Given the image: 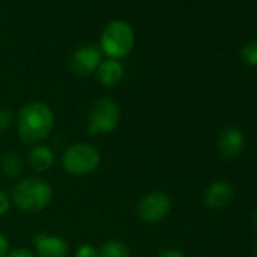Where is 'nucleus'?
Masks as SVG:
<instances>
[{
  "label": "nucleus",
  "mask_w": 257,
  "mask_h": 257,
  "mask_svg": "<svg viewBox=\"0 0 257 257\" xmlns=\"http://www.w3.org/2000/svg\"><path fill=\"white\" fill-rule=\"evenodd\" d=\"M23 159L16 152H7L0 158V170L10 179H17L23 173Z\"/></svg>",
  "instance_id": "13"
},
{
  "label": "nucleus",
  "mask_w": 257,
  "mask_h": 257,
  "mask_svg": "<svg viewBox=\"0 0 257 257\" xmlns=\"http://www.w3.org/2000/svg\"><path fill=\"white\" fill-rule=\"evenodd\" d=\"M121 118L119 106L109 97L97 98L88 115V132L91 135H106L113 132Z\"/></svg>",
  "instance_id": "5"
},
{
  "label": "nucleus",
  "mask_w": 257,
  "mask_h": 257,
  "mask_svg": "<svg viewBox=\"0 0 257 257\" xmlns=\"http://www.w3.org/2000/svg\"><path fill=\"white\" fill-rule=\"evenodd\" d=\"M135 46V34L132 26L122 22L113 20L101 32L100 49L110 59H119L127 56Z\"/></svg>",
  "instance_id": "3"
},
{
  "label": "nucleus",
  "mask_w": 257,
  "mask_h": 257,
  "mask_svg": "<svg viewBox=\"0 0 257 257\" xmlns=\"http://www.w3.org/2000/svg\"><path fill=\"white\" fill-rule=\"evenodd\" d=\"M10 207H11V198L8 197L7 192H4L2 189H0V216L8 213Z\"/></svg>",
  "instance_id": "18"
},
{
  "label": "nucleus",
  "mask_w": 257,
  "mask_h": 257,
  "mask_svg": "<svg viewBox=\"0 0 257 257\" xmlns=\"http://www.w3.org/2000/svg\"><path fill=\"white\" fill-rule=\"evenodd\" d=\"M251 222H252V227L257 230V209L252 212V218H251Z\"/></svg>",
  "instance_id": "22"
},
{
  "label": "nucleus",
  "mask_w": 257,
  "mask_h": 257,
  "mask_svg": "<svg viewBox=\"0 0 257 257\" xmlns=\"http://www.w3.org/2000/svg\"><path fill=\"white\" fill-rule=\"evenodd\" d=\"M252 257H257V242H255V245L252 246Z\"/></svg>",
  "instance_id": "23"
},
{
  "label": "nucleus",
  "mask_w": 257,
  "mask_h": 257,
  "mask_svg": "<svg viewBox=\"0 0 257 257\" xmlns=\"http://www.w3.org/2000/svg\"><path fill=\"white\" fill-rule=\"evenodd\" d=\"M13 119H14V115L10 109L0 107V134L8 131L13 124Z\"/></svg>",
  "instance_id": "16"
},
{
  "label": "nucleus",
  "mask_w": 257,
  "mask_h": 257,
  "mask_svg": "<svg viewBox=\"0 0 257 257\" xmlns=\"http://www.w3.org/2000/svg\"><path fill=\"white\" fill-rule=\"evenodd\" d=\"M245 146H246L245 134L242 132V128L236 125H228L222 128L216 140V149L219 155L227 161L237 159L243 153Z\"/></svg>",
  "instance_id": "7"
},
{
  "label": "nucleus",
  "mask_w": 257,
  "mask_h": 257,
  "mask_svg": "<svg viewBox=\"0 0 257 257\" xmlns=\"http://www.w3.org/2000/svg\"><path fill=\"white\" fill-rule=\"evenodd\" d=\"M173 209V200L168 194L162 191H153L146 194L138 206L137 213L140 219L146 224H159L168 218Z\"/></svg>",
  "instance_id": "6"
},
{
  "label": "nucleus",
  "mask_w": 257,
  "mask_h": 257,
  "mask_svg": "<svg viewBox=\"0 0 257 257\" xmlns=\"http://www.w3.org/2000/svg\"><path fill=\"white\" fill-rule=\"evenodd\" d=\"M101 62V52L97 46L79 47L70 58V68L77 76L92 74Z\"/></svg>",
  "instance_id": "9"
},
{
  "label": "nucleus",
  "mask_w": 257,
  "mask_h": 257,
  "mask_svg": "<svg viewBox=\"0 0 257 257\" xmlns=\"http://www.w3.org/2000/svg\"><path fill=\"white\" fill-rule=\"evenodd\" d=\"M28 162L31 168L37 173H46L49 171L55 164V155L50 147L47 146H34L32 150L28 155Z\"/></svg>",
  "instance_id": "12"
},
{
  "label": "nucleus",
  "mask_w": 257,
  "mask_h": 257,
  "mask_svg": "<svg viewBox=\"0 0 257 257\" xmlns=\"http://www.w3.org/2000/svg\"><path fill=\"white\" fill-rule=\"evenodd\" d=\"M7 257H37L34 252H31L29 249H25V248H17L14 251H10Z\"/></svg>",
  "instance_id": "19"
},
{
  "label": "nucleus",
  "mask_w": 257,
  "mask_h": 257,
  "mask_svg": "<svg viewBox=\"0 0 257 257\" xmlns=\"http://www.w3.org/2000/svg\"><path fill=\"white\" fill-rule=\"evenodd\" d=\"M233 197L234 189L231 183L224 179H216L210 182L203 192V201L210 210H222L228 207V204L233 201Z\"/></svg>",
  "instance_id": "8"
},
{
  "label": "nucleus",
  "mask_w": 257,
  "mask_h": 257,
  "mask_svg": "<svg viewBox=\"0 0 257 257\" xmlns=\"http://www.w3.org/2000/svg\"><path fill=\"white\" fill-rule=\"evenodd\" d=\"M240 59L246 67L257 68V41H248L242 46Z\"/></svg>",
  "instance_id": "15"
},
{
  "label": "nucleus",
  "mask_w": 257,
  "mask_h": 257,
  "mask_svg": "<svg viewBox=\"0 0 257 257\" xmlns=\"http://www.w3.org/2000/svg\"><path fill=\"white\" fill-rule=\"evenodd\" d=\"M76 257H98V248L91 243H83L76 249Z\"/></svg>",
  "instance_id": "17"
},
{
  "label": "nucleus",
  "mask_w": 257,
  "mask_h": 257,
  "mask_svg": "<svg viewBox=\"0 0 257 257\" xmlns=\"http://www.w3.org/2000/svg\"><path fill=\"white\" fill-rule=\"evenodd\" d=\"M97 73V79L101 85L104 86H115L121 82L122 76H124V68L122 65L118 62V59H106L101 61L98 68L95 70Z\"/></svg>",
  "instance_id": "11"
},
{
  "label": "nucleus",
  "mask_w": 257,
  "mask_h": 257,
  "mask_svg": "<svg viewBox=\"0 0 257 257\" xmlns=\"http://www.w3.org/2000/svg\"><path fill=\"white\" fill-rule=\"evenodd\" d=\"M34 245L38 257H68L70 254V245L61 236L37 233L34 236Z\"/></svg>",
  "instance_id": "10"
},
{
  "label": "nucleus",
  "mask_w": 257,
  "mask_h": 257,
  "mask_svg": "<svg viewBox=\"0 0 257 257\" xmlns=\"http://www.w3.org/2000/svg\"><path fill=\"white\" fill-rule=\"evenodd\" d=\"M55 115L53 110L43 101H31L25 104L17 116V131L23 143L38 146L53 131Z\"/></svg>",
  "instance_id": "1"
},
{
  "label": "nucleus",
  "mask_w": 257,
  "mask_h": 257,
  "mask_svg": "<svg viewBox=\"0 0 257 257\" xmlns=\"http://www.w3.org/2000/svg\"><path fill=\"white\" fill-rule=\"evenodd\" d=\"M98 257H132V252L124 242L110 239L100 245Z\"/></svg>",
  "instance_id": "14"
},
{
  "label": "nucleus",
  "mask_w": 257,
  "mask_h": 257,
  "mask_svg": "<svg viewBox=\"0 0 257 257\" xmlns=\"http://www.w3.org/2000/svg\"><path fill=\"white\" fill-rule=\"evenodd\" d=\"M53 197L52 186L40 177H28L20 180L13 189L14 204L26 213H38L44 210Z\"/></svg>",
  "instance_id": "2"
},
{
  "label": "nucleus",
  "mask_w": 257,
  "mask_h": 257,
  "mask_svg": "<svg viewBox=\"0 0 257 257\" xmlns=\"http://www.w3.org/2000/svg\"><path fill=\"white\" fill-rule=\"evenodd\" d=\"M156 257H185V254L180 251V249H176V248H168V249H164L161 251Z\"/></svg>",
  "instance_id": "20"
},
{
  "label": "nucleus",
  "mask_w": 257,
  "mask_h": 257,
  "mask_svg": "<svg viewBox=\"0 0 257 257\" xmlns=\"http://www.w3.org/2000/svg\"><path fill=\"white\" fill-rule=\"evenodd\" d=\"M10 252V243H8V239L0 234V257H7Z\"/></svg>",
  "instance_id": "21"
},
{
  "label": "nucleus",
  "mask_w": 257,
  "mask_h": 257,
  "mask_svg": "<svg viewBox=\"0 0 257 257\" xmlns=\"http://www.w3.org/2000/svg\"><path fill=\"white\" fill-rule=\"evenodd\" d=\"M100 161V152L86 143H77L70 146L62 156L64 170L73 176H86L94 173L98 168Z\"/></svg>",
  "instance_id": "4"
}]
</instances>
